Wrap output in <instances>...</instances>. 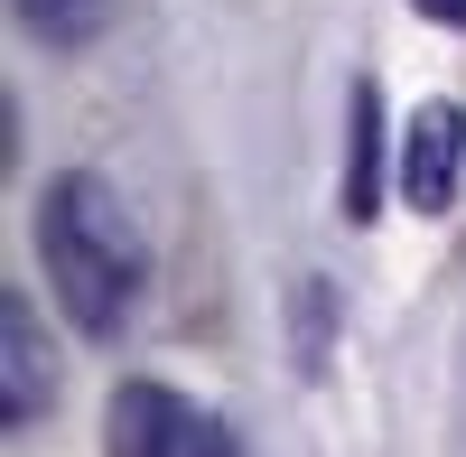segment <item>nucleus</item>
<instances>
[{
	"label": "nucleus",
	"instance_id": "nucleus-4",
	"mask_svg": "<svg viewBox=\"0 0 466 457\" xmlns=\"http://www.w3.org/2000/svg\"><path fill=\"white\" fill-rule=\"evenodd\" d=\"M457 168H466V112L457 103H420L410 131H401V197L420 215H448Z\"/></svg>",
	"mask_w": 466,
	"mask_h": 457
},
{
	"label": "nucleus",
	"instance_id": "nucleus-7",
	"mask_svg": "<svg viewBox=\"0 0 466 457\" xmlns=\"http://www.w3.org/2000/svg\"><path fill=\"white\" fill-rule=\"evenodd\" d=\"M420 19H439V28H466V0H410Z\"/></svg>",
	"mask_w": 466,
	"mask_h": 457
},
{
	"label": "nucleus",
	"instance_id": "nucleus-2",
	"mask_svg": "<svg viewBox=\"0 0 466 457\" xmlns=\"http://www.w3.org/2000/svg\"><path fill=\"white\" fill-rule=\"evenodd\" d=\"M103 448L112 457H243L206 401H187L168 383H122L112 392L103 401Z\"/></svg>",
	"mask_w": 466,
	"mask_h": 457
},
{
	"label": "nucleus",
	"instance_id": "nucleus-5",
	"mask_svg": "<svg viewBox=\"0 0 466 457\" xmlns=\"http://www.w3.org/2000/svg\"><path fill=\"white\" fill-rule=\"evenodd\" d=\"M345 215L355 224L382 215V94L373 85L345 94Z\"/></svg>",
	"mask_w": 466,
	"mask_h": 457
},
{
	"label": "nucleus",
	"instance_id": "nucleus-3",
	"mask_svg": "<svg viewBox=\"0 0 466 457\" xmlns=\"http://www.w3.org/2000/svg\"><path fill=\"white\" fill-rule=\"evenodd\" d=\"M47 401H56L47 336H37V309L10 289V299H0V421H10V439L47 421Z\"/></svg>",
	"mask_w": 466,
	"mask_h": 457
},
{
	"label": "nucleus",
	"instance_id": "nucleus-6",
	"mask_svg": "<svg viewBox=\"0 0 466 457\" xmlns=\"http://www.w3.org/2000/svg\"><path fill=\"white\" fill-rule=\"evenodd\" d=\"M19 19L47 37V47H94L103 19H112V0H19Z\"/></svg>",
	"mask_w": 466,
	"mask_h": 457
},
{
	"label": "nucleus",
	"instance_id": "nucleus-1",
	"mask_svg": "<svg viewBox=\"0 0 466 457\" xmlns=\"http://www.w3.org/2000/svg\"><path fill=\"white\" fill-rule=\"evenodd\" d=\"M37 261H47V289H56V309H66L75 336L112 346V336L140 318L149 252H140L131 206L112 197L94 168L47 178V197H37Z\"/></svg>",
	"mask_w": 466,
	"mask_h": 457
}]
</instances>
